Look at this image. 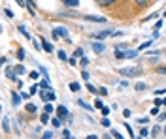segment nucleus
<instances>
[{
  "label": "nucleus",
  "mask_w": 166,
  "mask_h": 139,
  "mask_svg": "<svg viewBox=\"0 0 166 139\" xmlns=\"http://www.w3.org/2000/svg\"><path fill=\"white\" fill-rule=\"evenodd\" d=\"M119 75H123V77H136V75H140V70L136 66H132V68H121Z\"/></svg>",
  "instance_id": "f257e3e1"
},
{
  "label": "nucleus",
  "mask_w": 166,
  "mask_h": 139,
  "mask_svg": "<svg viewBox=\"0 0 166 139\" xmlns=\"http://www.w3.org/2000/svg\"><path fill=\"white\" fill-rule=\"evenodd\" d=\"M40 98H42V102H53L55 100V92L53 90H47L45 92V88H42L40 90Z\"/></svg>",
  "instance_id": "f03ea898"
},
{
  "label": "nucleus",
  "mask_w": 166,
  "mask_h": 139,
  "mask_svg": "<svg viewBox=\"0 0 166 139\" xmlns=\"http://www.w3.org/2000/svg\"><path fill=\"white\" fill-rule=\"evenodd\" d=\"M59 38H68V32L64 26H59V28H53V40H59Z\"/></svg>",
  "instance_id": "7ed1b4c3"
},
{
  "label": "nucleus",
  "mask_w": 166,
  "mask_h": 139,
  "mask_svg": "<svg viewBox=\"0 0 166 139\" xmlns=\"http://www.w3.org/2000/svg\"><path fill=\"white\" fill-rule=\"evenodd\" d=\"M57 115H61V119H62V120H70L68 109L64 107V105H59V107H57Z\"/></svg>",
  "instance_id": "20e7f679"
},
{
  "label": "nucleus",
  "mask_w": 166,
  "mask_h": 139,
  "mask_svg": "<svg viewBox=\"0 0 166 139\" xmlns=\"http://www.w3.org/2000/svg\"><path fill=\"white\" fill-rule=\"evenodd\" d=\"M40 41H42V47H44V51H45V53H51V51H53V45L49 43L45 38H40Z\"/></svg>",
  "instance_id": "39448f33"
},
{
  "label": "nucleus",
  "mask_w": 166,
  "mask_h": 139,
  "mask_svg": "<svg viewBox=\"0 0 166 139\" xmlns=\"http://www.w3.org/2000/svg\"><path fill=\"white\" fill-rule=\"evenodd\" d=\"M85 19L91 21V23H106L104 17H96V15H85Z\"/></svg>",
  "instance_id": "423d86ee"
},
{
  "label": "nucleus",
  "mask_w": 166,
  "mask_h": 139,
  "mask_svg": "<svg viewBox=\"0 0 166 139\" xmlns=\"http://www.w3.org/2000/svg\"><path fill=\"white\" fill-rule=\"evenodd\" d=\"M104 49H106L104 43H98V41H96V43H92V51H95V53H104Z\"/></svg>",
  "instance_id": "0eeeda50"
},
{
  "label": "nucleus",
  "mask_w": 166,
  "mask_h": 139,
  "mask_svg": "<svg viewBox=\"0 0 166 139\" xmlns=\"http://www.w3.org/2000/svg\"><path fill=\"white\" fill-rule=\"evenodd\" d=\"M110 30H104V32H96V34H92V36H95L96 40H104V38H108V36H110Z\"/></svg>",
  "instance_id": "6e6552de"
},
{
  "label": "nucleus",
  "mask_w": 166,
  "mask_h": 139,
  "mask_svg": "<svg viewBox=\"0 0 166 139\" xmlns=\"http://www.w3.org/2000/svg\"><path fill=\"white\" fill-rule=\"evenodd\" d=\"M21 98H23V96H19V94H15V92H11V103H13V105H19V103H21Z\"/></svg>",
  "instance_id": "1a4fd4ad"
},
{
  "label": "nucleus",
  "mask_w": 166,
  "mask_h": 139,
  "mask_svg": "<svg viewBox=\"0 0 166 139\" xmlns=\"http://www.w3.org/2000/svg\"><path fill=\"white\" fill-rule=\"evenodd\" d=\"M38 85H40V88H45V90H51V85H49V81H47V77H45L44 81H40Z\"/></svg>",
  "instance_id": "9d476101"
},
{
  "label": "nucleus",
  "mask_w": 166,
  "mask_h": 139,
  "mask_svg": "<svg viewBox=\"0 0 166 139\" xmlns=\"http://www.w3.org/2000/svg\"><path fill=\"white\" fill-rule=\"evenodd\" d=\"M68 88L72 90V92H77V90H79V88H81V87H79V83H76V81H72V83H70V85H68Z\"/></svg>",
  "instance_id": "9b49d317"
},
{
  "label": "nucleus",
  "mask_w": 166,
  "mask_h": 139,
  "mask_svg": "<svg viewBox=\"0 0 166 139\" xmlns=\"http://www.w3.org/2000/svg\"><path fill=\"white\" fill-rule=\"evenodd\" d=\"M62 2H64V4H66V6H68V8H76V6L79 4V0H62Z\"/></svg>",
  "instance_id": "f8f14e48"
},
{
  "label": "nucleus",
  "mask_w": 166,
  "mask_h": 139,
  "mask_svg": "<svg viewBox=\"0 0 166 139\" xmlns=\"http://www.w3.org/2000/svg\"><path fill=\"white\" fill-rule=\"evenodd\" d=\"M115 58H117V60H121V58H127V53H123V51H119L117 47H115Z\"/></svg>",
  "instance_id": "ddd939ff"
},
{
  "label": "nucleus",
  "mask_w": 166,
  "mask_h": 139,
  "mask_svg": "<svg viewBox=\"0 0 166 139\" xmlns=\"http://www.w3.org/2000/svg\"><path fill=\"white\" fill-rule=\"evenodd\" d=\"M132 2H134V4H138L140 8H146V6L151 2V0H132Z\"/></svg>",
  "instance_id": "4468645a"
},
{
  "label": "nucleus",
  "mask_w": 166,
  "mask_h": 139,
  "mask_svg": "<svg viewBox=\"0 0 166 139\" xmlns=\"http://www.w3.org/2000/svg\"><path fill=\"white\" fill-rule=\"evenodd\" d=\"M19 32H21V34H23V36H25L27 40H30V32H28V30L25 28V26H19Z\"/></svg>",
  "instance_id": "2eb2a0df"
},
{
  "label": "nucleus",
  "mask_w": 166,
  "mask_h": 139,
  "mask_svg": "<svg viewBox=\"0 0 166 139\" xmlns=\"http://www.w3.org/2000/svg\"><path fill=\"white\" fill-rule=\"evenodd\" d=\"M13 72H15V73H17V75H23V73H25V72H27V70H25V68H23V66H15V68H13Z\"/></svg>",
  "instance_id": "dca6fc26"
},
{
  "label": "nucleus",
  "mask_w": 166,
  "mask_h": 139,
  "mask_svg": "<svg viewBox=\"0 0 166 139\" xmlns=\"http://www.w3.org/2000/svg\"><path fill=\"white\" fill-rule=\"evenodd\" d=\"M134 88L138 90V92H142V90H146V88H147V85H143V83H136V85H134Z\"/></svg>",
  "instance_id": "f3484780"
},
{
  "label": "nucleus",
  "mask_w": 166,
  "mask_h": 139,
  "mask_svg": "<svg viewBox=\"0 0 166 139\" xmlns=\"http://www.w3.org/2000/svg\"><path fill=\"white\" fill-rule=\"evenodd\" d=\"M113 2H119V0H98L100 6H110V4H113Z\"/></svg>",
  "instance_id": "a211bd4d"
},
{
  "label": "nucleus",
  "mask_w": 166,
  "mask_h": 139,
  "mask_svg": "<svg viewBox=\"0 0 166 139\" xmlns=\"http://www.w3.org/2000/svg\"><path fill=\"white\" fill-rule=\"evenodd\" d=\"M40 120H42V124H47V122H49V113H47V111L40 117Z\"/></svg>",
  "instance_id": "6ab92c4d"
},
{
  "label": "nucleus",
  "mask_w": 166,
  "mask_h": 139,
  "mask_svg": "<svg viewBox=\"0 0 166 139\" xmlns=\"http://www.w3.org/2000/svg\"><path fill=\"white\" fill-rule=\"evenodd\" d=\"M27 113H36V105L34 103H27Z\"/></svg>",
  "instance_id": "aec40b11"
},
{
  "label": "nucleus",
  "mask_w": 166,
  "mask_h": 139,
  "mask_svg": "<svg viewBox=\"0 0 166 139\" xmlns=\"http://www.w3.org/2000/svg\"><path fill=\"white\" fill-rule=\"evenodd\" d=\"M2 130H4V132H10V124H8V119H2Z\"/></svg>",
  "instance_id": "412c9836"
},
{
  "label": "nucleus",
  "mask_w": 166,
  "mask_h": 139,
  "mask_svg": "<svg viewBox=\"0 0 166 139\" xmlns=\"http://www.w3.org/2000/svg\"><path fill=\"white\" fill-rule=\"evenodd\" d=\"M51 124H53V128H59L61 124H62V119H53V120H51Z\"/></svg>",
  "instance_id": "4be33fe9"
},
{
  "label": "nucleus",
  "mask_w": 166,
  "mask_h": 139,
  "mask_svg": "<svg viewBox=\"0 0 166 139\" xmlns=\"http://www.w3.org/2000/svg\"><path fill=\"white\" fill-rule=\"evenodd\" d=\"M87 90H89V92H92V94H96V92H98V90H96V87H92L89 81H87Z\"/></svg>",
  "instance_id": "5701e85b"
},
{
  "label": "nucleus",
  "mask_w": 166,
  "mask_h": 139,
  "mask_svg": "<svg viewBox=\"0 0 166 139\" xmlns=\"http://www.w3.org/2000/svg\"><path fill=\"white\" fill-rule=\"evenodd\" d=\"M17 60H25V51L23 49H17Z\"/></svg>",
  "instance_id": "b1692460"
},
{
  "label": "nucleus",
  "mask_w": 166,
  "mask_h": 139,
  "mask_svg": "<svg viewBox=\"0 0 166 139\" xmlns=\"http://www.w3.org/2000/svg\"><path fill=\"white\" fill-rule=\"evenodd\" d=\"M136 55H138V51H127V58H134Z\"/></svg>",
  "instance_id": "393cba45"
},
{
  "label": "nucleus",
  "mask_w": 166,
  "mask_h": 139,
  "mask_svg": "<svg viewBox=\"0 0 166 139\" xmlns=\"http://www.w3.org/2000/svg\"><path fill=\"white\" fill-rule=\"evenodd\" d=\"M140 135H142V137H147V135H149V130H147V128H142V130H140Z\"/></svg>",
  "instance_id": "a878e982"
},
{
  "label": "nucleus",
  "mask_w": 166,
  "mask_h": 139,
  "mask_svg": "<svg viewBox=\"0 0 166 139\" xmlns=\"http://www.w3.org/2000/svg\"><path fill=\"white\" fill-rule=\"evenodd\" d=\"M98 94L106 96V94H108V88H106V87H100V88H98Z\"/></svg>",
  "instance_id": "bb28decb"
},
{
  "label": "nucleus",
  "mask_w": 166,
  "mask_h": 139,
  "mask_svg": "<svg viewBox=\"0 0 166 139\" xmlns=\"http://www.w3.org/2000/svg\"><path fill=\"white\" fill-rule=\"evenodd\" d=\"M59 58L61 60H68V57H66V53H64V51H59Z\"/></svg>",
  "instance_id": "cd10ccee"
},
{
  "label": "nucleus",
  "mask_w": 166,
  "mask_h": 139,
  "mask_svg": "<svg viewBox=\"0 0 166 139\" xmlns=\"http://www.w3.org/2000/svg\"><path fill=\"white\" fill-rule=\"evenodd\" d=\"M74 57H83V49H76L74 51Z\"/></svg>",
  "instance_id": "c85d7f7f"
},
{
  "label": "nucleus",
  "mask_w": 166,
  "mask_h": 139,
  "mask_svg": "<svg viewBox=\"0 0 166 139\" xmlns=\"http://www.w3.org/2000/svg\"><path fill=\"white\" fill-rule=\"evenodd\" d=\"M100 111H102V115H104V117H108V115H110V107H102Z\"/></svg>",
  "instance_id": "c756f323"
},
{
  "label": "nucleus",
  "mask_w": 166,
  "mask_h": 139,
  "mask_svg": "<svg viewBox=\"0 0 166 139\" xmlns=\"http://www.w3.org/2000/svg\"><path fill=\"white\" fill-rule=\"evenodd\" d=\"M95 107H96V109H102L104 105H102V102H100V100H95Z\"/></svg>",
  "instance_id": "7c9ffc66"
},
{
  "label": "nucleus",
  "mask_w": 166,
  "mask_h": 139,
  "mask_svg": "<svg viewBox=\"0 0 166 139\" xmlns=\"http://www.w3.org/2000/svg\"><path fill=\"white\" fill-rule=\"evenodd\" d=\"M151 43H153V41H143V43L140 45V49H146V47H149Z\"/></svg>",
  "instance_id": "2f4dec72"
},
{
  "label": "nucleus",
  "mask_w": 166,
  "mask_h": 139,
  "mask_svg": "<svg viewBox=\"0 0 166 139\" xmlns=\"http://www.w3.org/2000/svg\"><path fill=\"white\" fill-rule=\"evenodd\" d=\"M45 111H47V113H51V111H53V105H51V103H45V107H44Z\"/></svg>",
  "instance_id": "473e14b6"
},
{
  "label": "nucleus",
  "mask_w": 166,
  "mask_h": 139,
  "mask_svg": "<svg viewBox=\"0 0 166 139\" xmlns=\"http://www.w3.org/2000/svg\"><path fill=\"white\" fill-rule=\"evenodd\" d=\"M155 105H164V100L162 98H157L155 100Z\"/></svg>",
  "instance_id": "72a5a7b5"
},
{
  "label": "nucleus",
  "mask_w": 166,
  "mask_h": 139,
  "mask_svg": "<svg viewBox=\"0 0 166 139\" xmlns=\"http://www.w3.org/2000/svg\"><path fill=\"white\" fill-rule=\"evenodd\" d=\"M111 137H119V139H121V134H119L117 130H111Z\"/></svg>",
  "instance_id": "f704fd0d"
},
{
  "label": "nucleus",
  "mask_w": 166,
  "mask_h": 139,
  "mask_svg": "<svg viewBox=\"0 0 166 139\" xmlns=\"http://www.w3.org/2000/svg\"><path fill=\"white\" fill-rule=\"evenodd\" d=\"M30 77H32V79H38L40 73H38V72H30Z\"/></svg>",
  "instance_id": "c9c22d12"
},
{
  "label": "nucleus",
  "mask_w": 166,
  "mask_h": 139,
  "mask_svg": "<svg viewBox=\"0 0 166 139\" xmlns=\"http://www.w3.org/2000/svg\"><path fill=\"white\" fill-rule=\"evenodd\" d=\"M38 87H40V85H34V87L30 88V94H36V92H38Z\"/></svg>",
  "instance_id": "e433bc0d"
},
{
  "label": "nucleus",
  "mask_w": 166,
  "mask_h": 139,
  "mask_svg": "<svg viewBox=\"0 0 166 139\" xmlns=\"http://www.w3.org/2000/svg\"><path fill=\"white\" fill-rule=\"evenodd\" d=\"M157 72H158V73H162V75H166V66H162V68H158Z\"/></svg>",
  "instance_id": "4c0bfd02"
},
{
  "label": "nucleus",
  "mask_w": 166,
  "mask_h": 139,
  "mask_svg": "<svg viewBox=\"0 0 166 139\" xmlns=\"http://www.w3.org/2000/svg\"><path fill=\"white\" fill-rule=\"evenodd\" d=\"M161 26H162V21H157V25L153 26V28H155V30H158V28H161Z\"/></svg>",
  "instance_id": "58836bf2"
},
{
  "label": "nucleus",
  "mask_w": 166,
  "mask_h": 139,
  "mask_svg": "<svg viewBox=\"0 0 166 139\" xmlns=\"http://www.w3.org/2000/svg\"><path fill=\"white\" fill-rule=\"evenodd\" d=\"M132 113H130V109H125V111H123V117H130Z\"/></svg>",
  "instance_id": "ea45409f"
},
{
  "label": "nucleus",
  "mask_w": 166,
  "mask_h": 139,
  "mask_svg": "<svg viewBox=\"0 0 166 139\" xmlns=\"http://www.w3.org/2000/svg\"><path fill=\"white\" fill-rule=\"evenodd\" d=\"M81 75H83L85 81H89V72H81Z\"/></svg>",
  "instance_id": "a19ab883"
},
{
  "label": "nucleus",
  "mask_w": 166,
  "mask_h": 139,
  "mask_svg": "<svg viewBox=\"0 0 166 139\" xmlns=\"http://www.w3.org/2000/svg\"><path fill=\"white\" fill-rule=\"evenodd\" d=\"M21 96H23V100H28V98H30L32 94H30V92H28V94H27V92H23V94H21Z\"/></svg>",
  "instance_id": "79ce46f5"
},
{
  "label": "nucleus",
  "mask_w": 166,
  "mask_h": 139,
  "mask_svg": "<svg viewBox=\"0 0 166 139\" xmlns=\"http://www.w3.org/2000/svg\"><path fill=\"white\" fill-rule=\"evenodd\" d=\"M102 126L108 128V126H110V120H108V119H102Z\"/></svg>",
  "instance_id": "37998d69"
},
{
  "label": "nucleus",
  "mask_w": 166,
  "mask_h": 139,
  "mask_svg": "<svg viewBox=\"0 0 166 139\" xmlns=\"http://www.w3.org/2000/svg\"><path fill=\"white\" fill-rule=\"evenodd\" d=\"M44 137H45V139H49V137H53V132H45V134H44Z\"/></svg>",
  "instance_id": "c03bdc74"
},
{
  "label": "nucleus",
  "mask_w": 166,
  "mask_h": 139,
  "mask_svg": "<svg viewBox=\"0 0 166 139\" xmlns=\"http://www.w3.org/2000/svg\"><path fill=\"white\" fill-rule=\"evenodd\" d=\"M62 135H64V137H70L72 134H70V130H64V132H62Z\"/></svg>",
  "instance_id": "a18cd8bd"
},
{
  "label": "nucleus",
  "mask_w": 166,
  "mask_h": 139,
  "mask_svg": "<svg viewBox=\"0 0 166 139\" xmlns=\"http://www.w3.org/2000/svg\"><path fill=\"white\" fill-rule=\"evenodd\" d=\"M4 11H6V15H8V17H13V11L11 10H4Z\"/></svg>",
  "instance_id": "49530a36"
},
{
  "label": "nucleus",
  "mask_w": 166,
  "mask_h": 139,
  "mask_svg": "<svg viewBox=\"0 0 166 139\" xmlns=\"http://www.w3.org/2000/svg\"><path fill=\"white\" fill-rule=\"evenodd\" d=\"M157 107H158V105H157ZM157 107L151 109V115H158V109H157Z\"/></svg>",
  "instance_id": "de8ad7c7"
},
{
  "label": "nucleus",
  "mask_w": 166,
  "mask_h": 139,
  "mask_svg": "<svg viewBox=\"0 0 166 139\" xmlns=\"http://www.w3.org/2000/svg\"><path fill=\"white\" fill-rule=\"evenodd\" d=\"M158 120H166V111H164V113H161V117H158Z\"/></svg>",
  "instance_id": "09e8293b"
},
{
  "label": "nucleus",
  "mask_w": 166,
  "mask_h": 139,
  "mask_svg": "<svg viewBox=\"0 0 166 139\" xmlns=\"http://www.w3.org/2000/svg\"><path fill=\"white\" fill-rule=\"evenodd\" d=\"M125 128H127L128 132H130V137H134V132H132V128H130V126H128V124H127V126H125Z\"/></svg>",
  "instance_id": "8fccbe9b"
},
{
  "label": "nucleus",
  "mask_w": 166,
  "mask_h": 139,
  "mask_svg": "<svg viewBox=\"0 0 166 139\" xmlns=\"http://www.w3.org/2000/svg\"><path fill=\"white\" fill-rule=\"evenodd\" d=\"M158 132H161V128H158V126H155V128H153V135H157Z\"/></svg>",
  "instance_id": "3c124183"
},
{
  "label": "nucleus",
  "mask_w": 166,
  "mask_h": 139,
  "mask_svg": "<svg viewBox=\"0 0 166 139\" xmlns=\"http://www.w3.org/2000/svg\"><path fill=\"white\" fill-rule=\"evenodd\" d=\"M15 2H17L19 6H25V4H27V0H15Z\"/></svg>",
  "instance_id": "603ef678"
},
{
  "label": "nucleus",
  "mask_w": 166,
  "mask_h": 139,
  "mask_svg": "<svg viewBox=\"0 0 166 139\" xmlns=\"http://www.w3.org/2000/svg\"><path fill=\"white\" fill-rule=\"evenodd\" d=\"M164 105H166V98H164Z\"/></svg>",
  "instance_id": "864d4df0"
},
{
  "label": "nucleus",
  "mask_w": 166,
  "mask_h": 139,
  "mask_svg": "<svg viewBox=\"0 0 166 139\" xmlns=\"http://www.w3.org/2000/svg\"><path fill=\"white\" fill-rule=\"evenodd\" d=\"M164 17H166V11H164Z\"/></svg>",
  "instance_id": "5fc2aeb1"
}]
</instances>
